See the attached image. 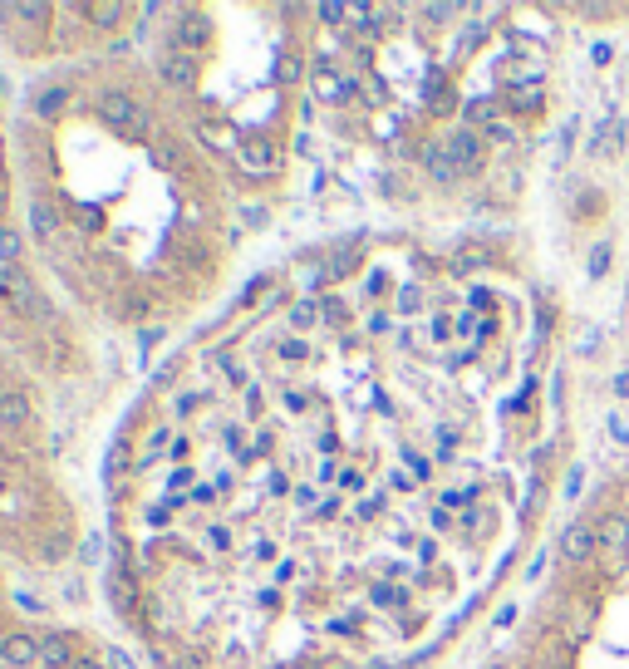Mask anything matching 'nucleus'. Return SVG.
I'll return each mask as SVG.
<instances>
[{
	"label": "nucleus",
	"mask_w": 629,
	"mask_h": 669,
	"mask_svg": "<svg viewBox=\"0 0 629 669\" xmlns=\"http://www.w3.org/2000/svg\"><path fill=\"white\" fill-rule=\"evenodd\" d=\"M0 660L10 669H30L40 660V640L25 635V630H10V635H0Z\"/></svg>",
	"instance_id": "obj_1"
},
{
	"label": "nucleus",
	"mask_w": 629,
	"mask_h": 669,
	"mask_svg": "<svg viewBox=\"0 0 629 669\" xmlns=\"http://www.w3.org/2000/svg\"><path fill=\"white\" fill-rule=\"evenodd\" d=\"M158 74L168 79L172 89H192V84H197V60H192L187 50H172V55L158 60Z\"/></svg>",
	"instance_id": "obj_2"
},
{
	"label": "nucleus",
	"mask_w": 629,
	"mask_h": 669,
	"mask_svg": "<svg viewBox=\"0 0 629 669\" xmlns=\"http://www.w3.org/2000/svg\"><path fill=\"white\" fill-rule=\"evenodd\" d=\"M30 232H35V242L40 246H55L59 237V207L50 197H35V207H30Z\"/></svg>",
	"instance_id": "obj_3"
},
{
	"label": "nucleus",
	"mask_w": 629,
	"mask_h": 669,
	"mask_svg": "<svg viewBox=\"0 0 629 669\" xmlns=\"http://www.w3.org/2000/svg\"><path fill=\"white\" fill-rule=\"evenodd\" d=\"M40 660H45L50 669H74L69 635H64V630H45V635H40Z\"/></svg>",
	"instance_id": "obj_4"
},
{
	"label": "nucleus",
	"mask_w": 629,
	"mask_h": 669,
	"mask_svg": "<svg viewBox=\"0 0 629 669\" xmlns=\"http://www.w3.org/2000/svg\"><path fill=\"white\" fill-rule=\"evenodd\" d=\"M30 419H35L30 399H25L20 389H5V394H0V424H5V428H25Z\"/></svg>",
	"instance_id": "obj_5"
},
{
	"label": "nucleus",
	"mask_w": 629,
	"mask_h": 669,
	"mask_svg": "<svg viewBox=\"0 0 629 669\" xmlns=\"http://www.w3.org/2000/svg\"><path fill=\"white\" fill-rule=\"evenodd\" d=\"M236 163L251 173H276V143H241Z\"/></svg>",
	"instance_id": "obj_6"
},
{
	"label": "nucleus",
	"mask_w": 629,
	"mask_h": 669,
	"mask_svg": "<svg viewBox=\"0 0 629 669\" xmlns=\"http://www.w3.org/2000/svg\"><path fill=\"white\" fill-rule=\"evenodd\" d=\"M69 99H74L69 84H45V89H35V109H40V114H59Z\"/></svg>",
	"instance_id": "obj_7"
},
{
	"label": "nucleus",
	"mask_w": 629,
	"mask_h": 669,
	"mask_svg": "<svg viewBox=\"0 0 629 669\" xmlns=\"http://www.w3.org/2000/svg\"><path fill=\"white\" fill-rule=\"evenodd\" d=\"M84 10H89V20H94L99 30H118V25L133 15L128 5H84Z\"/></svg>",
	"instance_id": "obj_8"
},
{
	"label": "nucleus",
	"mask_w": 629,
	"mask_h": 669,
	"mask_svg": "<svg viewBox=\"0 0 629 669\" xmlns=\"http://www.w3.org/2000/svg\"><path fill=\"white\" fill-rule=\"evenodd\" d=\"M20 261V232L0 222V266H15Z\"/></svg>",
	"instance_id": "obj_9"
},
{
	"label": "nucleus",
	"mask_w": 629,
	"mask_h": 669,
	"mask_svg": "<svg viewBox=\"0 0 629 669\" xmlns=\"http://www.w3.org/2000/svg\"><path fill=\"white\" fill-rule=\"evenodd\" d=\"M300 79H305V60H300V55H286V60H281V69H276V84L295 89Z\"/></svg>",
	"instance_id": "obj_10"
},
{
	"label": "nucleus",
	"mask_w": 629,
	"mask_h": 669,
	"mask_svg": "<svg viewBox=\"0 0 629 669\" xmlns=\"http://www.w3.org/2000/svg\"><path fill=\"white\" fill-rule=\"evenodd\" d=\"M315 20H325V25H340V20H349V5H315Z\"/></svg>",
	"instance_id": "obj_11"
},
{
	"label": "nucleus",
	"mask_w": 629,
	"mask_h": 669,
	"mask_svg": "<svg viewBox=\"0 0 629 669\" xmlns=\"http://www.w3.org/2000/svg\"><path fill=\"white\" fill-rule=\"evenodd\" d=\"M290 320H295V325H310V320H315V310H310V305H295V310H290Z\"/></svg>",
	"instance_id": "obj_12"
},
{
	"label": "nucleus",
	"mask_w": 629,
	"mask_h": 669,
	"mask_svg": "<svg viewBox=\"0 0 629 669\" xmlns=\"http://www.w3.org/2000/svg\"><path fill=\"white\" fill-rule=\"evenodd\" d=\"M114 468H128V443H114Z\"/></svg>",
	"instance_id": "obj_13"
},
{
	"label": "nucleus",
	"mask_w": 629,
	"mask_h": 669,
	"mask_svg": "<svg viewBox=\"0 0 629 669\" xmlns=\"http://www.w3.org/2000/svg\"><path fill=\"white\" fill-rule=\"evenodd\" d=\"M74 669H104V665H99V660H89V655H79V660H74Z\"/></svg>",
	"instance_id": "obj_14"
}]
</instances>
